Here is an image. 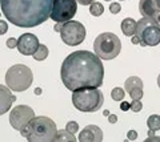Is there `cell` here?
<instances>
[{"mask_svg": "<svg viewBox=\"0 0 160 142\" xmlns=\"http://www.w3.org/2000/svg\"><path fill=\"white\" fill-rule=\"evenodd\" d=\"M158 4H159V7H160V0H158Z\"/></svg>", "mask_w": 160, "mask_h": 142, "instance_id": "37", "label": "cell"}, {"mask_svg": "<svg viewBox=\"0 0 160 142\" xmlns=\"http://www.w3.org/2000/svg\"><path fill=\"white\" fill-rule=\"evenodd\" d=\"M33 75L31 68L23 64L12 65L6 73L7 86L12 92H24L32 85Z\"/></svg>", "mask_w": 160, "mask_h": 142, "instance_id": "6", "label": "cell"}, {"mask_svg": "<svg viewBox=\"0 0 160 142\" xmlns=\"http://www.w3.org/2000/svg\"><path fill=\"white\" fill-rule=\"evenodd\" d=\"M102 140H103V131L96 125L86 126L79 134L80 142H102Z\"/></svg>", "mask_w": 160, "mask_h": 142, "instance_id": "13", "label": "cell"}, {"mask_svg": "<svg viewBox=\"0 0 160 142\" xmlns=\"http://www.w3.org/2000/svg\"><path fill=\"white\" fill-rule=\"evenodd\" d=\"M158 85H159V88H160V75L158 76Z\"/></svg>", "mask_w": 160, "mask_h": 142, "instance_id": "36", "label": "cell"}, {"mask_svg": "<svg viewBox=\"0 0 160 142\" xmlns=\"http://www.w3.org/2000/svg\"><path fill=\"white\" fill-rule=\"evenodd\" d=\"M0 7L12 25L32 28L49 19L52 0H0Z\"/></svg>", "mask_w": 160, "mask_h": 142, "instance_id": "2", "label": "cell"}, {"mask_svg": "<svg viewBox=\"0 0 160 142\" xmlns=\"http://www.w3.org/2000/svg\"><path fill=\"white\" fill-rule=\"evenodd\" d=\"M136 27H138V21H135L131 17H127L122 21V32L127 37L133 36L135 33H136Z\"/></svg>", "mask_w": 160, "mask_h": 142, "instance_id": "15", "label": "cell"}, {"mask_svg": "<svg viewBox=\"0 0 160 142\" xmlns=\"http://www.w3.org/2000/svg\"><path fill=\"white\" fill-rule=\"evenodd\" d=\"M131 43H132V44H139V43H140V40H139V37H138L136 35H133V36L131 37Z\"/></svg>", "mask_w": 160, "mask_h": 142, "instance_id": "32", "label": "cell"}, {"mask_svg": "<svg viewBox=\"0 0 160 142\" xmlns=\"http://www.w3.org/2000/svg\"><path fill=\"white\" fill-rule=\"evenodd\" d=\"M40 93H42V89H40V88H36V89H35V94H40Z\"/></svg>", "mask_w": 160, "mask_h": 142, "instance_id": "34", "label": "cell"}, {"mask_svg": "<svg viewBox=\"0 0 160 142\" xmlns=\"http://www.w3.org/2000/svg\"><path fill=\"white\" fill-rule=\"evenodd\" d=\"M35 117V112L31 106L28 105H18L11 110L9 114V124L13 129L22 130L24 126L29 124V121Z\"/></svg>", "mask_w": 160, "mask_h": 142, "instance_id": "10", "label": "cell"}, {"mask_svg": "<svg viewBox=\"0 0 160 142\" xmlns=\"http://www.w3.org/2000/svg\"><path fill=\"white\" fill-rule=\"evenodd\" d=\"M7 31H8V24L4 20H0V36L7 33Z\"/></svg>", "mask_w": 160, "mask_h": 142, "instance_id": "26", "label": "cell"}, {"mask_svg": "<svg viewBox=\"0 0 160 142\" xmlns=\"http://www.w3.org/2000/svg\"><path fill=\"white\" fill-rule=\"evenodd\" d=\"M47 57H48V48H47V45L40 44L39 48H38V51L33 53V58L36 61H43V60H46Z\"/></svg>", "mask_w": 160, "mask_h": 142, "instance_id": "19", "label": "cell"}, {"mask_svg": "<svg viewBox=\"0 0 160 142\" xmlns=\"http://www.w3.org/2000/svg\"><path fill=\"white\" fill-rule=\"evenodd\" d=\"M7 47L9 48V49H13V48H16L18 47V39H13V37L8 39V40H7Z\"/></svg>", "mask_w": 160, "mask_h": 142, "instance_id": "25", "label": "cell"}, {"mask_svg": "<svg viewBox=\"0 0 160 142\" xmlns=\"http://www.w3.org/2000/svg\"><path fill=\"white\" fill-rule=\"evenodd\" d=\"M59 33L64 44H67L69 47H76L79 44H82L87 36L86 27L82 23L73 20L62 23V28H60Z\"/></svg>", "mask_w": 160, "mask_h": 142, "instance_id": "8", "label": "cell"}, {"mask_svg": "<svg viewBox=\"0 0 160 142\" xmlns=\"http://www.w3.org/2000/svg\"><path fill=\"white\" fill-rule=\"evenodd\" d=\"M103 114H104V116H106V117H108V116H109V114H111V113H109V110H104V112H103Z\"/></svg>", "mask_w": 160, "mask_h": 142, "instance_id": "35", "label": "cell"}, {"mask_svg": "<svg viewBox=\"0 0 160 142\" xmlns=\"http://www.w3.org/2000/svg\"><path fill=\"white\" fill-rule=\"evenodd\" d=\"M93 51L102 60H112L122 51V41L112 32H103L95 39Z\"/></svg>", "mask_w": 160, "mask_h": 142, "instance_id": "5", "label": "cell"}, {"mask_svg": "<svg viewBox=\"0 0 160 142\" xmlns=\"http://www.w3.org/2000/svg\"><path fill=\"white\" fill-rule=\"evenodd\" d=\"M108 121L111 122V124H116L118 122V116L116 114H109L108 116Z\"/></svg>", "mask_w": 160, "mask_h": 142, "instance_id": "29", "label": "cell"}, {"mask_svg": "<svg viewBox=\"0 0 160 142\" xmlns=\"http://www.w3.org/2000/svg\"><path fill=\"white\" fill-rule=\"evenodd\" d=\"M104 96L100 89L95 86H84L72 92V104L80 112L93 113L102 108Z\"/></svg>", "mask_w": 160, "mask_h": 142, "instance_id": "4", "label": "cell"}, {"mask_svg": "<svg viewBox=\"0 0 160 142\" xmlns=\"http://www.w3.org/2000/svg\"><path fill=\"white\" fill-rule=\"evenodd\" d=\"M142 109H143L142 101H140V100H132V102H131V110L135 112V113H139Z\"/></svg>", "mask_w": 160, "mask_h": 142, "instance_id": "23", "label": "cell"}, {"mask_svg": "<svg viewBox=\"0 0 160 142\" xmlns=\"http://www.w3.org/2000/svg\"><path fill=\"white\" fill-rule=\"evenodd\" d=\"M76 142V137H75V134L69 133L68 130H58V135H56V142Z\"/></svg>", "mask_w": 160, "mask_h": 142, "instance_id": "17", "label": "cell"}, {"mask_svg": "<svg viewBox=\"0 0 160 142\" xmlns=\"http://www.w3.org/2000/svg\"><path fill=\"white\" fill-rule=\"evenodd\" d=\"M107 2H109V0H107Z\"/></svg>", "mask_w": 160, "mask_h": 142, "instance_id": "39", "label": "cell"}, {"mask_svg": "<svg viewBox=\"0 0 160 142\" xmlns=\"http://www.w3.org/2000/svg\"><path fill=\"white\" fill-rule=\"evenodd\" d=\"M20 134L29 142H55L58 135L56 124L48 117H33L27 126L20 130Z\"/></svg>", "mask_w": 160, "mask_h": 142, "instance_id": "3", "label": "cell"}, {"mask_svg": "<svg viewBox=\"0 0 160 142\" xmlns=\"http://www.w3.org/2000/svg\"><path fill=\"white\" fill-rule=\"evenodd\" d=\"M139 11L143 16L152 17L158 23H160V7L158 4V0H140Z\"/></svg>", "mask_w": 160, "mask_h": 142, "instance_id": "12", "label": "cell"}, {"mask_svg": "<svg viewBox=\"0 0 160 142\" xmlns=\"http://www.w3.org/2000/svg\"><path fill=\"white\" fill-rule=\"evenodd\" d=\"M66 130H68L69 133L75 134L76 131H79V124H78L76 121H69L68 124L66 125Z\"/></svg>", "mask_w": 160, "mask_h": 142, "instance_id": "22", "label": "cell"}, {"mask_svg": "<svg viewBox=\"0 0 160 142\" xmlns=\"http://www.w3.org/2000/svg\"><path fill=\"white\" fill-rule=\"evenodd\" d=\"M138 88H143L142 78L138 77V76L128 77L126 80V82H124V89H126L127 92H131L132 89H138Z\"/></svg>", "mask_w": 160, "mask_h": 142, "instance_id": "16", "label": "cell"}, {"mask_svg": "<svg viewBox=\"0 0 160 142\" xmlns=\"http://www.w3.org/2000/svg\"><path fill=\"white\" fill-rule=\"evenodd\" d=\"M78 4H82V6H88V4H91L93 3L95 0H76Z\"/></svg>", "mask_w": 160, "mask_h": 142, "instance_id": "30", "label": "cell"}, {"mask_svg": "<svg viewBox=\"0 0 160 142\" xmlns=\"http://www.w3.org/2000/svg\"><path fill=\"white\" fill-rule=\"evenodd\" d=\"M122 11V6L119 3H111L109 4V12L111 13H119Z\"/></svg>", "mask_w": 160, "mask_h": 142, "instance_id": "24", "label": "cell"}, {"mask_svg": "<svg viewBox=\"0 0 160 142\" xmlns=\"http://www.w3.org/2000/svg\"><path fill=\"white\" fill-rule=\"evenodd\" d=\"M120 109L123 112H127L128 109H131V104H129L128 101H122V104H120Z\"/></svg>", "mask_w": 160, "mask_h": 142, "instance_id": "27", "label": "cell"}, {"mask_svg": "<svg viewBox=\"0 0 160 142\" xmlns=\"http://www.w3.org/2000/svg\"><path fill=\"white\" fill-rule=\"evenodd\" d=\"M16 101V97L8 86L0 84V116L6 114L8 110H11L12 104Z\"/></svg>", "mask_w": 160, "mask_h": 142, "instance_id": "14", "label": "cell"}, {"mask_svg": "<svg viewBox=\"0 0 160 142\" xmlns=\"http://www.w3.org/2000/svg\"><path fill=\"white\" fill-rule=\"evenodd\" d=\"M127 138L131 140V141H135V140L138 138V133L135 130H129L128 133H127Z\"/></svg>", "mask_w": 160, "mask_h": 142, "instance_id": "28", "label": "cell"}, {"mask_svg": "<svg viewBox=\"0 0 160 142\" xmlns=\"http://www.w3.org/2000/svg\"><path fill=\"white\" fill-rule=\"evenodd\" d=\"M124 96H126V92H124L123 88H113L112 92H111V97H112V100L115 101H123L124 100Z\"/></svg>", "mask_w": 160, "mask_h": 142, "instance_id": "21", "label": "cell"}, {"mask_svg": "<svg viewBox=\"0 0 160 142\" xmlns=\"http://www.w3.org/2000/svg\"><path fill=\"white\" fill-rule=\"evenodd\" d=\"M40 45L39 39L33 33H24L18 39V51L24 56H33Z\"/></svg>", "mask_w": 160, "mask_h": 142, "instance_id": "11", "label": "cell"}, {"mask_svg": "<svg viewBox=\"0 0 160 142\" xmlns=\"http://www.w3.org/2000/svg\"><path fill=\"white\" fill-rule=\"evenodd\" d=\"M89 12H91L92 16H102L103 12H104V7H103V4H100L99 2H96L95 0L93 3L89 4Z\"/></svg>", "mask_w": 160, "mask_h": 142, "instance_id": "20", "label": "cell"}, {"mask_svg": "<svg viewBox=\"0 0 160 142\" xmlns=\"http://www.w3.org/2000/svg\"><path fill=\"white\" fill-rule=\"evenodd\" d=\"M147 126L149 130H153V131L160 130V116H158V114L149 116L147 120Z\"/></svg>", "mask_w": 160, "mask_h": 142, "instance_id": "18", "label": "cell"}, {"mask_svg": "<svg viewBox=\"0 0 160 142\" xmlns=\"http://www.w3.org/2000/svg\"><path fill=\"white\" fill-rule=\"evenodd\" d=\"M160 23L152 17L143 16L138 21L136 35L142 47H156L160 44Z\"/></svg>", "mask_w": 160, "mask_h": 142, "instance_id": "7", "label": "cell"}, {"mask_svg": "<svg viewBox=\"0 0 160 142\" xmlns=\"http://www.w3.org/2000/svg\"><path fill=\"white\" fill-rule=\"evenodd\" d=\"M78 12L76 0H52V9L49 19L56 23L69 21Z\"/></svg>", "mask_w": 160, "mask_h": 142, "instance_id": "9", "label": "cell"}, {"mask_svg": "<svg viewBox=\"0 0 160 142\" xmlns=\"http://www.w3.org/2000/svg\"><path fill=\"white\" fill-rule=\"evenodd\" d=\"M151 141H158V142H160V137H155V135L148 137V138H147V142H151Z\"/></svg>", "mask_w": 160, "mask_h": 142, "instance_id": "31", "label": "cell"}, {"mask_svg": "<svg viewBox=\"0 0 160 142\" xmlns=\"http://www.w3.org/2000/svg\"><path fill=\"white\" fill-rule=\"evenodd\" d=\"M60 77L64 86L72 92L84 86L100 88L103 85L104 66L96 53L75 51L64 58Z\"/></svg>", "mask_w": 160, "mask_h": 142, "instance_id": "1", "label": "cell"}, {"mask_svg": "<svg viewBox=\"0 0 160 142\" xmlns=\"http://www.w3.org/2000/svg\"><path fill=\"white\" fill-rule=\"evenodd\" d=\"M60 28H62V23H58L56 25L53 27V29H55V31H56V32H59V31H60Z\"/></svg>", "mask_w": 160, "mask_h": 142, "instance_id": "33", "label": "cell"}, {"mask_svg": "<svg viewBox=\"0 0 160 142\" xmlns=\"http://www.w3.org/2000/svg\"><path fill=\"white\" fill-rule=\"evenodd\" d=\"M120 2H123V0H120Z\"/></svg>", "mask_w": 160, "mask_h": 142, "instance_id": "38", "label": "cell"}]
</instances>
